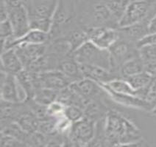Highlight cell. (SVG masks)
<instances>
[{"label":"cell","instance_id":"cell-14","mask_svg":"<svg viewBox=\"0 0 156 147\" xmlns=\"http://www.w3.org/2000/svg\"><path fill=\"white\" fill-rule=\"evenodd\" d=\"M37 81L39 87L49 88L58 91L64 89L72 84V81L58 70L38 74Z\"/></svg>","mask_w":156,"mask_h":147},{"label":"cell","instance_id":"cell-4","mask_svg":"<svg viewBox=\"0 0 156 147\" xmlns=\"http://www.w3.org/2000/svg\"><path fill=\"white\" fill-rule=\"evenodd\" d=\"M156 13V0L130 1L119 22V28L150 20Z\"/></svg>","mask_w":156,"mask_h":147},{"label":"cell","instance_id":"cell-33","mask_svg":"<svg viewBox=\"0 0 156 147\" xmlns=\"http://www.w3.org/2000/svg\"><path fill=\"white\" fill-rule=\"evenodd\" d=\"M131 1H144V0H131Z\"/></svg>","mask_w":156,"mask_h":147},{"label":"cell","instance_id":"cell-9","mask_svg":"<svg viewBox=\"0 0 156 147\" xmlns=\"http://www.w3.org/2000/svg\"><path fill=\"white\" fill-rule=\"evenodd\" d=\"M8 20L13 27L14 38H21L30 30L29 15L26 6L21 3L15 6H8Z\"/></svg>","mask_w":156,"mask_h":147},{"label":"cell","instance_id":"cell-19","mask_svg":"<svg viewBox=\"0 0 156 147\" xmlns=\"http://www.w3.org/2000/svg\"><path fill=\"white\" fill-rule=\"evenodd\" d=\"M57 70L68 78L72 83L76 82L85 78L80 64L72 57V55L61 59L58 64Z\"/></svg>","mask_w":156,"mask_h":147},{"label":"cell","instance_id":"cell-5","mask_svg":"<svg viewBox=\"0 0 156 147\" xmlns=\"http://www.w3.org/2000/svg\"><path fill=\"white\" fill-rule=\"evenodd\" d=\"M80 64H92L111 70V58L108 50L101 49L91 41H87L72 53Z\"/></svg>","mask_w":156,"mask_h":147},{"label":"cell","instance_id":"cell-2","mask_svg":"<svg viewBox=\"0 0 156 147\" xmlns=\"http://www.w3.org/2000/svg\"><path fill=\"white\" fill-rule=\"evenodd\" d=\"M76 19L84 28H119V21L102 0H74Z\"/></svg>","mask_w":156,"mask_h":147},{"label":"cell","instance_id":"cell-17","mask_svg":"<svg viewBox=\"0 0 156 147\" xmlns=\"http://www.w3.org/2000/svg\"><path fill=\"white\" fill-rule=\"evenodd\" d=\"M150 20H144L127 27L119 28L118 31L121 38L125 39L137 45L140 40L149 34L148 24Z\"/></svg>","mask_w":156,"mask_h":147},{"label":"cell","instance_id":"cell-7","mask_svg":"<svg viewBox=\"0 0 156 147\" xmlns=\"http://www.w3.org/2000/svg\"><path fill=\"white\" fill-rule=\"evenodd\" d=\"M96 122L86 117L74 122L71 125L69 132L66 134L71 146H88L94 137Z\"/></svg>","mask_w":156,"mask_h":147},{"label":"cell","instance_id":"cell-20","mask_svg":"<svg viewBox=\"0 0 156 147\" xmlns=\"http://www.w3.org/2000/svg\"><path fill=\"white\" fill-rule=\"evenodd\" d=\"M24 103L26 104L25 107L17 117L15 122H16L19 127L27 133L33 134L38 130L40 120L35 113L30 109L26 102Z\"/></svg>","mask_w":156,"mask_h":147},{"label":"cell","instance_id":"cell-25","mask_svg":"<svg viewBox=\"0 0 156 147\" xmlns=\"http://www.w3.org/2000/svg\"><path fill=\"white\" fill-rule=\"evenodd\" d=\"M63 116L72 123H74L84 117V109L74 104L66 105L63 111Z\"/></svg>","mask_w":156,"mask_h":147},{"label":"cell","instance_id":"cell-10","mask_svg":"<svg viewBox=\"0 0 156 147\" xmlns=\"http://www.w3.org/2000/svg\"><path fill=\"white\" fill-rule=\"evenodd\" d=\"M88 41H91L101 49L109 50L120 38L118 28H85Z\"/></svg>","mask_w":156,"mask_h":147},{"label":"cell","instance_id":"cell-31","mask_svg":"<svg viewBox=\"0 0 156 147\" xmlns=\"http://www.w3.org/2000/svg\"><path fill=\"white\" fill-rule=\"evenodd\" d=\"M150 113L152 115V116H156V106H155V107L153 108V109H152L151 111L150 112Z\"/></svg>","mask_w":156,"mask_h":147},{"label":"cell","instance_id":"cell-8","mask_svg":"<svg viewBox=\"0 0 156 147\" xmlns=\"http://www.w3.org/2000/svg\"><path fill=\"white\" fill-rule=\"evenodd\" d=\"M0 93L2 100L13 103L24 102L26 94L17 80L16 75L1 71Z\"/></svg>","mask_w":156,"mask_h":147},{"label":"cell","instance_id":"cell-26","mask_svg":"<svg viewBox=\"0 0 156 147\" xmlns=\"http://www.w3.org/2000/svg\"><path fill=\"white\" fill-rule=\"evenodd\" d=\"M144 100L150 106L151 110L156 106V79H153L149 85Z\"/></svg>","mask_w":156,"mask_h":147},{"label":"cell","instance_id":"cell-27","mask_svg":"<svg viewBox=\"0 0 156 147\" xmlns=\"http://www.w3.org/2000/svg\"><path fill=\"white\" fill-rule=\"evenodd\" d=\"M1 146L2 147H16L27 146L22 141H19L10 134L1 132Z\"/></svg>","mask_w":156,"mask_h":147},{"label":"cell","instance_id":"cell-23","mask_svg":"<svg viewBox=\"0 0 156 147\" xmlns=\"http://www.w3.org/2000/svg\"><path fill=\"white\" fill-rule=\"evenodd\" d=\"M58 90L49 88L39 87L36 90L33 96V100L39 104L49 106L52 103L56 101L58 95Z\"/></svg>","mask_w":156,"mask_h":147},{"label":"cell","instance_id":"cell-6","mask_svg":"<svg viewBox=\"0 0 156 147\" xmlns=\"http://www.w3.org/2000/svg\"><path fill=\"white\" fill-rule=\"evenodd\" d=\"M111 58V70L119 78V70L122 65L130 58L139 55L137 45L120 37L109 50Z\"/></svg>","mask_w":156,"mask_h":147},{"label":"cell","instance_id":"cell-30","mask_svg":"<svg viewBox=\"0 0 156 147\" xmlns=\"http://www.w3.org/2000/svg\"><path fill=\"white\" fill-rule=\"evenodd\" d=\"M149 34H155L156 33V13L150 20L148 24Z\"/></svg>","mask_w":156,"mask_h":147},{"label":"cell","instance_id":"cell-1","mask_svg":"<svg viewBox=\"0 0 156 147\" xmlns=\"http://www.w3.org/2000/svg\"><path fill=\"white\" fill-rule=\"evenodd\" d=\"M106 143L110 146H145L136 123L122 112L109 108L105 118Z\"/></svg>","mask_w":156,"mask_h":147},{"label":"cell","instance_id":"cell-21","mask_svg":"<svg viewBox=\"0 0 156 147\" xmlns=\"http://www.w3.org/2000/svg\"><path fill=\"white\" fill-rule=\"evenodd\" d=\"M140 58L146 71L153 73L156 70V44H148L139 47Z\"/></svg>","mask_w":156,"mask_h":147},{"label":"cell","instance_id":"cell-18","mask_svg":"<svg viewBox=\"0 0 156 147\" xmlns=\"http://www.w3.org/2000/svg\"><path fill=\"white\" fill-rule=\"evenodd\" d=\"M24 69L15 49L11 48L2 52L1 71L16 75Z\"/></svg>","mask_w":156,"mask_h":147},{"label":"cell","instance_id":"cell-22","mask_svg":"<svg viewBox=\"0 0 156 147\" xmlns=\"http://www.w3.org/2000/svg\"><path fill=\"white\" fill-rule=\"evenodd\" d=\"M144 70V65L139 55L125 61L120 68L119 74L122 79H127Z\"/></svg>","mask_w":156,"mask_h":147},{"label":"cell","instance_id":"cell-28","mask_svg":"<svg viewBox=\"0 0 156 147\" xmlns=\"http://www.w3.org/2000/svg\"><path fill=\"white\" fill-rule=\"evenodd\" d=\"M0 37L1 39H5L14 38L13 27L8 19L0 22Z\"/></svg>","mask_w":156,"mask_h":147},{"label":"cell","instance_id":"cell-32","mask_svg":"<svg viewBox=\"0 0 156 147\" xmlns=\"http://www.w3.org/2000/svg\"><path fill=\"white\" fill-rule=\"evenodd\" d=\"M19 1H20L21 2H22L24 5H26L27 3L29 2L30 1V0H19Z\"/></svg>","mask_w":156,"mask_h":147},{"label":"cell","instance_id":"cell-13","mask_svg":"<svg viewBox=\"0 0 156 147\" xmlns=\"http://www.w3.org/2000/svg\"><path fill=\"white\" fill-rule=\"evenodd\" d=\"M70 87L86 101L100 98L105 95V91L98 83L87 78L72 83Z\"/></svg>","mask_w":156,"mask_h":147},{"label":"cell","instance_id":"cell-11","mask_svg":"<svg viewBox=\"0 0 156 147\" xmlns=\"http://www.w3.org/2000/svg\"><path fill=\"white\" fill-rule=\"evenodd\" d=\"M58 0H30L24 5L30 20H51L55 11Z\"/></svg>","mask_w":156,"mask_h":147},{"label":"cell","instance_id":"cell-29","mask_svg":"<svg viewBox=\"0 0 156 147\" xmlns=\"http://www.w3.org/2000/svg\"><path fill=\"white\" fill-rule=\"evenodd\" d=\"M8 19V8L6 3L1 0L0 2V20L1 22Z\"/></svg>","mask_w":156,"mask_h":147},{"label":"cell","instance_id":"cell-16","mask_svg":"<svg viewBox=\"0 0 156 147\" xmlns=\"http://www.w3.org/2000/svg\"><path fill=\"white\" fill-rule=\"evenodd\" d=\"M80 66L85 78L91 79L98 84H107L113 79H119L111 70L102 67L92 64H80Z\"/></svg>","mask_w":156,"mask_h":147},{"label":"cell","instance_id":"cell-3","mask_svg":"<svg viewBox=\"0 0 156 147\" xmlns=\"http://www.w3.org/2000/svg\"><path fill=\"white\" fill-rule=\"evenodd\" d=\"M77 23L74 0H58L49 33L50 41L63 37Z\"/></svg>","mask_w":156,"mask_h":147},{"label":"cell","instance_id":"cell-24","mask_svg":"<svg viewBox=\"0 0 156 147\" xmlns=\"http://www.w3.org/2000/svg\"><path fill=\"white\" fill-rule=\"evenodd\" d=\"M153 79V75L152 73L144 70L125 79L128 81L129 84L132 86L134 90H139L147 87Z\"/></svg>","mask_w":156,"mask_h":147},{"label":"cell","instance_id":"cell-34","mask_svg":"<svg viewBox=\"0 0 156 147\" xmlns=\"http://www.w3.org/2000/svg\"><path fill=\"white\" fill-rule=\"evenodd\" d=\"M102 1H103V2H105V0H102Z\"/></svg>","mask_w":156,"mask_h":147},{"label":"cell","instance_id":"cell-15","mask_svg":"<svg viewBox=\"0 0 156 147\" xmlns=\"http://www.w3.org/2000/svg\"><path fill=\"white\" fill-rule=\"evenodd\" d=\"M47 44L36 45L23 43L16 46L14 49L22 61L24 67L26 68L37 58L44 56L47 52Z\"/></svg>","mask_w":156,"mask_h":147},{"label":"cell","instance_id":"cell-12","mask_svg":"<svg viewBox=\"0 0 156 147\" xmlns=\"http://www.w3.org/2000/svg\"><path fill=\"white\" fill-rule=\"evenodd\" d=\"M100 84V86L106 92V93L108 95L111 101L116 103L118 105H120L124 107L132 108V109L148 112H150L151 111L150 106L148 105L147 103L145 101L144 99H142L137 96H135V95L117 93L116 92H113V90H110L109 88L105 86L104 84Z\"/></svg>","mask_w":156,"mask_h":147}]
</instances>
